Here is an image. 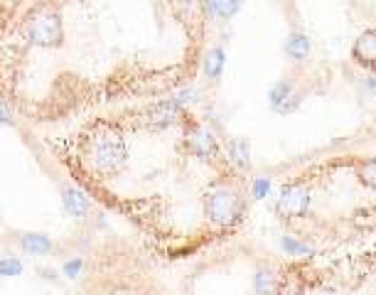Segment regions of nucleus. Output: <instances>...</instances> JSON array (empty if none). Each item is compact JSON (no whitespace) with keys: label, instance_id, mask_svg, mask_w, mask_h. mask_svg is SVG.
Segmentation results:
<instances>
[{"label":"nucleus","instance_id":"obj_4","mask_svg":"<svg viewBox=\"0 0 376 295\" xmlns=\"http://www.w3.org/2000/svg\"><path fill=\"white\" fill-rule=\"evenodd\" d=\"M354 60L364 67H376V30H366L359 35V40L354 42Z\"/></svg>","mask_w":376,"mask_h":295},{"label":"nucleus","instance_id":"obj_14","mask_svg":"<svg viewBox=\"0 0 376 295\" xmlns=\"http://www.w3.org/2000/svg\"><path fill=\"white\" fill-rule=\"evenodd\" d=\"M356 170H359V177L364 180V185H369L371 190H376V160L374 158H371V160H359Z\"/></svg>","mask_w":376,"mask_h":295},{"label":"nucleus","instance_id":"obj_3","mask_svg":"<svg viewBox=\"0 0 376 295\" xmlns=\"http://www.w3.org/2000/svg\"><path fill=\"white\" fill-rule=\"evenodd\" d=\"M74 295H167L131 244L104 239L89 251Z\"/></svg>","mask_w":376,"mask_h":295},{"label":"nucleus","instance_id":"obj_11","mask_svg":"<svg viewBox=\"0 0 376 295\" xmlns=\"http://www.w3.org/2000/svg\"><path fill=\"white\" fill-rule=\"evenodd\" d=\"M64 202H67V210H69L74 217L86 214V197H84V192H81L79 187H76V190H69V192H67Z\"/></svg>","mask_w":376,"mask_h":295},{"label":"nucleus","instance_id":"obj_13","mask_svg":"<svg viewBox=\"0 0 376 295\" xmlns=\"http://www.w3.org/2000/svg\"><path fill=\"white\" fill-rule=\"evenodd\" d=\"M221 67H224V52L211 50L209 55L204 57V71L211 76V79H216V76L221 74Z\"/></svg>","mask_w":376,"mask_h":295},{"label":"nucleus","instance_id":"obj_18","mask_svg":"<svg viewBox=\"0 0 376 295\" xmlns=\"http://www.w3.org/2000/svg\"><path fill=\"white\" fill-rule=\"evenodd\" d=\"M11 109H8L6 104H3V101H0V121H6V123H13V118H11Z\"/></svg>","mask_w":376,"mask_h":295},{"label":"nucleus","instance_id":"obj_2","mask_svg":"<svg viewBox=\"0 0 376 295\" xmlns=\"http://www.w3.org/2000/svg\"><path fill=\"white\" fill-rule=\"evenodd\" d=\"M84 195L162 259H185L244 221L249 190L216 130L185 99L96 111L42 135Z\"/></svg>","mask_w":376,"mask_h":295},{"label":"nucleus","instance_id":"obj_5","mask_svg":"<svg viewBox=\"0 0 376 295\" xmlns=\"http://www.w3.org/2000/svg\"><path fill=\"white\" fill-rule=\"evenodd\" d=\"M27 6V0H0V37L6 35L8 27L15 22V18Z\"/></svg>","mask_w":376,"mask_h":295},{"label":"nucleus","instance_id":"obj_16","mask_svg":"<svg viewBox=\"0 0 376 295\" xmlns=\"http://www.w3.org/2000/svg\"><path fill=\"white\" fill-rule=\"evenodd\" d=\"M20 270V263H18L15 259L6 261V263H0V273H18Z\"/></svg>","mask_w":376,"mask_h":295},{"label":"nucleus","instance_id":"obj_12","mask_svg":"<svg viewBox=\"0 0 376 295\" xmlns=\"http://www.w3.org/2000/svg\"><path fill=\"white\" fill-rule=\"evenodd\" d=\"M283 249L291 256H312L315 249H312L307 241H298L295 236H283Z\"/></svg>","mask_w":376,"mask_h":295},{"label":"nucleus","instance_id":"obj_8","mask_svg":"<svg viewBox=\"0 0 376 295\" xmlns=\"http://www.w3.org/2000/svg\"><path fill=\"white\" fill-rule=\"evenodd\" d=\"M286 52L293 57V60H305L307 57V52H310V40H307L305 35H291L288 37V42H286Z\"/></svg>","mask_w":376,"mask_h":295},{"label":"nucleus","instance_id":"obj_6","mask_svg":"<svg viewBox=\"0 0 376 295\" xmlns=\"http://www.w3.org/2000/svg\"><path fill=\"white\" fill-rule=\"evenodd\" d=\"M207 3V11L209 15L214 18H221V20H229L239 13L241 8V0H204Z\"/></svg>","mask_w":376,"mask_h":295},{"label":"nucleus","instance_id":"obj_10","mask_svg":"<svg viewBox=\"0 0 376 295\" xmlns=\"http://www.w3.org/2000/svg\"><path fill=\"white\" fill-rule=\"evenodd\" d=\"M226 153H229L231 163H234L236 167H241V170L249 165V145H246L244 140H231V143L226 145Z\"/></svg>","mask_w":376,"mask_h":295},{"label":"nucleus","instance_id":"obj_15","mask_svg":"<svg viewBox=\"0 0 376 295\" xmlns=\"http://www.w3.org/2000/svg\"><path fill=\"white\" fill-rule=\"evenodd\" d=\"M22 246H25L27 251H35V254H45V251H50V239L40 234H27L25 239H22Z\"/></svg>","mask_w":376,"mask_h":295},{"label":"nucleus","instance_id":"obj_7","mask_svg":"<svg viewBox=\"0 0 376 295\" xmlns=\"http://www.w3.org/2000/svg\"><path fill=\"white\" fill-rule=\"evenodd\" d=\"M273 290H276V275H273L271 268L261 266V268L256 270V275H253V293L256 295H273Z\"/></svg>","mask_w":376,"mask_h":295},{"label":"nucleus","instance_id":"obj_17","mask_svg":"<svg viewBox=\"0 0 376 295\" xmlns=\"http://www.w3.org/2000/svg\"><path fill=\"white\" fill-rule=\"evenodd\" d=\"M268 182L266 180H258L256 185H253V197H266V192H268Z\"/></svg>","mask_w":376,"mask_h":295},{"label":"nucleus","instance_id":"obj_9","mask_svg":"<svg viewBox=\"0 0 376 295\" xmlns=\"http://www.w3.org/2000/svg\"><path fill=\"white\" fill-rule=\"evenodd\" d=\"M291 94H293V86L288 84V81H281V84L273 86V91H271V104H273V109L281 111V114H286V111H288V99H291Z\"/></svg>","mask_w":376,"mask_h":295},{"label":"nucleus","instance_id":"obj_1","mask_svg":"<svg viewBox=\"0 0 376 295\" xmlns=\"http://www.w3.org/2000/svg\"><path fill=\"white\" fill-rule=\"evenodd\" d=\"M204 0H30L0 37V101L35 128L160 99L202 62Z\"/></svg>","mask_w":376,"mask_h":295}]
</instances>
